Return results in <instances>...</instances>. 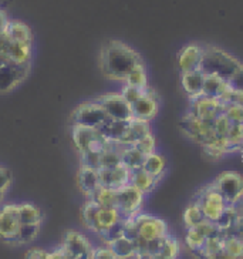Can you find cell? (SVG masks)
I'll use <instances>...</instances> for the list:
<instances>
[{
	"label": "cell",
	"mask_w": 243,
	"mask_h": 259,
	"mask_svg": "<svg viewBox=\"0 0 243 259\" xmlns=\"http://www.w3.org/2000/svg\"><path fill=\"white\" fill-rule=\"evenodd\" d=\"M19 218L23 225H29V224L41 225L43 212L37 205H34L31 202H23V204H19Z\"/></svg>",
	"instance_id": "obj_28"
},
{
	"label": "cell",
	"mask_w": 243,
	"mask_h": 259,
	"mask_svg": "<svg viewBox=\"0 0 243 259\" xmlns=\"http://www.w3.org/2000/svg\"><path fill=\"white\" fill-rule=\"evenodd\" d=\"M125 84L134 85V87L142 89V90H147L150 87V84H148V74H147V69H145L144 63L138 64L137 67L132 70V73L125 80Z\"/></svg>",
	"instance_id": "obj_34"
},
{
	"label": "cell",
	"mask_w": 243,
	"mask_h": 259,
	"mask_svg": "<svg viewBox=\"0 0 243 259\" xmlns=\"http://www.w3.org/2000/svg\"><path fill=\"white\" fill-rule=\"evenodd\" d=\"M145 157L147 155L141 153L135 145H125L121 153L122 164L128 169H131V171L138 169V168H142Z\"/></svg>",
	"instance_id": "obj_29"
},
{
	"label": "cell",
	"mask_w": 243,
	"mask_h": 259,
	"mask_svg": "<svg viewBox=\"0 0 243 259\" xmlns=\"http://www.w3.org/2000/svg\"><path fill=\"white\" fill-rule=\"evenodd\" d=\"M161 180L152 177L151 174H148L145 169L142 168H138V169H134L131 171V180H129V184L134 185L135 188H138L139 191H142L144 194H150L158 184H160Z\"/></svg>",
	"instance_id": "obj_25"
},
{
	"label": "cell",
	"mask_w": 243,
	"mask_h": 259,
	"mask_svg": "<svg viewBox=\"0 0 243 259\" xmlns=\"http://www.w3.org/2000/svg\"><path fill=\"white\" fill-rule=\"evenodd\" d=\"M60 246L71 259H91L94 251L90 239L74 229H69L63 234Z\"/></svg>",
	"instance_id": "obj_9"
},
{
	"label": "cell",
	"mask_w": 243,
	"mask_h": 259,
	"mask_svg": "<svg viewBox=\"0 0 243 259\" xmlns=\"http://www.w3.org/2000/svg\"><path fill=\"white\" fill-rule=\"evenodd\" d=\"M230 127H232V122L223 113L213 120V130H215L216 136H219V137H226Z\"/></svg>",
	"instance_id": "obj_43"
},
{
	"label": "cell",
	"mask_w": 243,
	"mask_h": 259,
	"mask_svg": "<svg viewBox=\"0 0 243 259\" xmlns=\"http://www.w3.org/2000/svg\"><path fill=\"white\" fill-rule=\"evenodd\" d=\"M145 90L142 89H138V87H134V85H128V84H124L122 87L121 94L124 96V99L128 101L129 104L135 103L137 100H139L142 96H144Z\"/></svg>",
	"instance_id": "obj_45"
},
{
	"label": "cell",
	"mask_w": 243,
	"mask_h": 259,
	"mask_svg": "<svg viewBox=\"0 0 243 259\" xmlns=\"http://www.w3.org/2000/svg\"><path fill=\"white\" fill-rule=\"evenodd\" d=\"M229 84L228 80H223L218 76H211L205 74V83H204V94L206 97L211 99H219L225 96V93L228 92Z\"/></svg>",
	"instance_id": "obj_26"
},
{
	"label": "cell",
	"mask_w": 243,
	"mask_h": 259,
	"mask_svg": "<svg viewBox=\"0 0 243 259\" xmlns=\"http://www.w3.org/2000/svg\"><path fill=\"white\" fill-rule=\"evenodd\" d=\"M233 235L239 236V238L243 241V217H239V220H237V222H236Z\"/></svg>",
	"instance_id": "obj_51"
},
{
	"label": "cell",
	"mask_w": 243,
	"mask_h": 259,
	"mask_svg": "<svg viewBox=\"0 0 243 259\" xmlns=\"http://www.w3.org/2000/svg\"><path fill=\"white\" fill-rule=\"evenodd\" d=\"M108 246L111 248V251L114 252L117 259H128L137 253L134 241H131L127 236H121V238L115 239L113 242H110Z\"/></svg>",
	"instance_id": "obj_30"
},
{
	"label": "cell",
	"mask_w": 243,
	"mask_h": 259,
	"mask_svg": "<svg viewBox=\"0 0 243 259\" xmlns=\"http://www.w3.org/2000/svg\"><path fill=\"white\" fill-rule=\"evenodd\" d=\"M233 259H243V255L242 256H239V258H233Z\"/></svg>",
	"instance_id": "obj_55"
},
{
	"label": "cell",
	"mask_w": 243,
	"mask_h": 259,
	"mask_svg": "<svg viewBox=\"0 0 243 259\" xmlns=\"http://www.w3.org/2000/svg\"><path fill=\"white\" fill-rule=\"evenodd\" d=\"M101 106L104 107L106 113L113 120H121V121H129L132 120V111L131 104L124 99L121 93H107L97 99Z\"/></svg>",
	"instance_id": "obj_10"
},
{
	"label": "cell",
	"mask_w": 243,
	"mask_h": 259,
	"mask_svg": "<svg viewBox=\"0 0 243 259\" xmlns=\"http://www.w3.org/2000/svg\"><path fill=\"white\" fill-rule=\"evenodd\" d=\"M100 208L101 205L97 204L94 199L87 198L80 211V218H81V224L84 225V228L91 231L94 234H97V215H99Z\"/></svg>",
	"instance_id": "obj_24"
},
{
	"label": "cell",
	"mask_w": 243,
	"mask_h": 259,
	"mask_svg": "<svg viewBox=\"0 0 243 259\" xmlns=\"http://www.w3.org/2000/svg\"><path fill=\"white\" fill-rule=\"evenodd\" d=\"M99 174L101 187L110 190H120L128 185L131 180V169H128L124 164H120L114 168H100Z\"/></svg>",
	"instance_id": "obj_17"
},
{
	"label": "cell",
	"mask_w": 243,
	"mask_h": 259,
	"mask_svg": "<svg viewBox=\"0 0 243 259\" xmlns=\"http://www.w3.org/2000/svg\"><path fill=\"white\" fill-rule=\"evenodd\" d=\"M71 138L78 154L85 153V151H103L108 144V141L103 137L99 128L85 127V125L73 124Z\"/></svg>",
	"instance_id": "obj_5"
},
{
	"label": "cell",
	"mask_w": 243,
	"mask_h": 259,
	"mask_svg": "<svg viewBox=\"0 0 243 259\" xmlns=\"http://www.w3.org/2000/svg\"><path fill=\"white\" fill-rule=\"evenodd\" d=\"M223 251L232 258H239L243 255V241L236 235H228L223 238Z\"/></svg>",
	"instance_id": "obj_37"
},
{
	"label": "cell",
	"mask_w": 243,
	"mask_h": 259,
	"mask_svg": "<svg viewBox=\"0 0 243 259\" xmlns=\"http://www.w3.org/2000/svg\"><path fill=\"white\" fill-rule=\"evenodd\" d=\"M229 87L235 92L243 93V67L228 80Z\"/></svg>",
	"instance_id": "obj_49"
},
{
	"label": "cell",
	"mask_w": 243,
	"mask_h": 259,
	"mask_svg": "<svg viewBox=\"0 0 243 259\" xmlns=\"http://www.w3.org/2000/svg\"><path fill=\"white\" fill-rule=\"evenodd\" d=\"M5 195H6V192H5V191H0V204L3 202V199H5Z\"/></svg>",
	"instance_id": "obj_54"
},
{
	"label": "cell",
	"mask_w": 243,
	"mask_h": 259,
	"mask_svg": "<svg viewBox=\"0 0 243 259\" xmlns=\"http://www.w3.org/2000/svg\"><path fill=\"white\" fill-rule=\"evenodd\" d=\"M10 63H12V61L9 60L5 54L0 53V69H2V67H5V66H8V64H10Z\"/></svg>",
	"instance_id": "obj_53"
},
{
	"label": "cell",
	"mask_w": 243,
	"mask_h": 259,
	"mask_svg": "<svg viewBox=\"0 0 243 259\" xmlns=\"http://www.w3.org/2000/svg\"><path fill=\"white\" fill-rule=\"evenodd\" d=\"M195 229H197L198 232H201V234L205 236V238H211V236L219 235V228H218L216 222L208 221V220H205L204 222H201L199 225H197Z\"/></svg>",
	"instance_id": "obj_46"
},
{
	"label": "cell",
	"mask_w": 243,
	"mask_h": 259,
	"mask_svg": "<svg viewBox=\"0 0 243 259\" xmlns=\"http://www.w3.org/2000/svg\"><path fill=\"white\" fill-rule=\"evenodd\" d=\"M3 33L15 41L33 46V31L27 24L20 22V20H10L9 19Z\"/></svg>",
	"instance_id": "obj_21"
},
{
	"label": "cell",
	"mask_w": 243,
	"mask_h": 259,
	"mask_svg": "<svg viewBox=\"0 0 243 259\" xmlns=\"http://www.w3.org/2000/svg\"><path fill=\"white\" fill-rule=\"evenodd\" d=\"M193 201H197L198 205L201 206L206 220L212 222L218 221L222 212L229 205L226 199L220 195L219 191L213 187L212 183L204 187L202 190H199V192L193 197Z\"/></svg>",
	"instance_id": "obj_3"
},
{
	"label": "cell",
	"mask_w": 243,
	"mask_h": 259,
	"mask_svg": "<svg viewBox=\"0 0 243 259\" xmlns=\"http://www.w3.org/2000/svg\"><path fill=\"white\" fill-rule=\"evenodd\" d=\"M40 227L37 224H29V225H22L19 234L16 235L12 245H27L31 244L40 234Z\"/></svg>",
	"instance_id": "obj_33"
},
{
	"label": "cell",
	"mask_w": 243,
	"mask_h": 259,
	"mask_svg": "<svg viewBox=\"0 0 243 259\" xmlns=\"http://www.w3.org/2000/svg\"><path fill=\"white\" fill-rule=\"evenodd\" d=\"M205 46L198 43H189L183 46L178 53V69L181 73H188L201 69Z\"/></svg>",
	"instance_id": "obj_16"
},
{
	"label": "cell",
	"mask_w": 243,
	"mask_h": 259,
	"mask_svg": "<svg viewBox=\"0 0 243 259\" xmlns=\"http://www.w3.org/2000/svg\"><path fill=\"white\" fill-rule=\"evenodd\" d=\"M97 204L106 208H115V190H110L106 187H100L91 197Z\"/></svg>",
	"instance_id": "obj_38"
},
{
	"label": "cell",
	"mask_w": 243,
	"mask_h": 259,
	"mask_svg": "<svg viewBox=\"0 0 243 259\" xmlns=\"http://www.w3.org/2000/svg\"><path fill=\"white\" fill-rule=\"evenodd\" d=\"M128 124L129 121H121V120L108 118L103 125H100L99 130L107 141L122 143V140H124L127 131H128Z\"/></svg>",
	"instance_id": "obj_22"
},
{
	"label": "cell",
	"mask_w": 243,
	"mask_h": 259,
	"mask_svg": "<svg viewBox=\"0 0 243 259\" xmlns=\"http://www.w3.org/2000/svg\"><path fill=\"white\" fill-rule=\"evenodd\" d=\"M142 169H145L152 177L161 180L164 177V172H165V158L161 154L157 153V151L150 154V155L145 157L144 164H142Z\"/></svg>",
	"instance_id": "obj_31"
},
{
	"label": "cell",
	"mask_w": 243,
	"mask_h": 259,
	"mask_svg": "<svg viewBox=\"0 0 243 259\" xmlns=\"http://www.w3.org/2000/svg\"><path fill=\"white\" fill-rule=\"evenodd\" d=\"M226 138L233 150H242L243 147V124H232Z\"/></svg>",
	"instance_id": "obj_40"
},
{
	"label": "cell",
	"mask_w": 243,
	"mask_h": 259,
	"mask_svg": "<svg viewBox=\"0 0 243 259\" xmlns=\"http://www.w3.org/2000/svg\"><path fill=\"white\" fill-rule=\"evenodd\" d=\"M31 63L27 64H19V63H10L8 66L0 69V93L6 94L15 90L27 78L30 73Z\"/></svg>",
	"instance_id": "obj_13"
},
{
	"label": "cell",
	"mask_w": 243,
	"mask_h": 259,
	"mask_svg": "<svg viewBox=\"0 0 243 259\" xmlns=\"http://www.w3.org/2000/svg\"><path fill=\"white\" fill-rule=\"evenodd\" d=\"M101 153L103 151H85V153H80L81 165L94 168V169H100L101 168Z\"/></svg>",
	"instance_id": "obj_42"
},
{
	"label": "cell",
	"mask_w": 243,
	"mask_h": 259,
	"mask_svg": "<svg viewBox=\"0 0 243 259\" xmlns=\"http://www.w3.org/2000/svg\"><path fill=\"white\" fill-rule=\"evenodd\" d=\"M160 253L167 259H178L179 253H181V245L178 242V239H175L174 236L168 234L162 239V246H161Z\"/></svg>",
	"instance_id": "obj_35"
},
{
	"label": "cell",
	"mask_w": 243,
	"mask_h": 259,
	"mask_svg": "<svg viewBox=\"0 0 243 259\" xmlns=\"http://www.w3.org/2000/svg\"><path fill=\"white\" fill-rule=\"evenodd\" d=\"M240 151H242V158H243V147H242V150H240Z\"/></svg>",
	"instance_id": "obj_56"
},
{
	"label": "cell",
	"mask_w": 243,
	"mask_h": 259,
	"mask_svg": "<svg viewBox=\"0 0 243 259\" xmlns=\"http://www.w3.org/2000/svg\"><path fill=\"white\" fill-rule=\"evenodd\" d=\"M124 229H125V220H122L118 224H115L114 227H111L110 229H107L104 232L100 234V238L103 239V242L106 245H108L110 242H113L115 239L124 236Z\"/></svg>",
	"instance_id": "obj_39"
},
{
	"label": "cell",
	"mask_w": 243,
	"mask_h": 259,
	"mask_svg": "<svg viewBox=\"0 0 243 259\" xmlns=\"http://www.w3.org/2000/svg\"><path fill=\"white\" fill-rule=\"evenodd\" d=\"M223 108H225V104L222 103V100L199 96L197 99L190 100V107L188 111L204 121L213 122L218 115L223 113Z\"/></svg>",
	"instance_id": "obj_14"
},
{
	"label": "cell",
	"mask_w": 243,
	"mask_h": 259,
	"mask_svg": "<svg viewBox=\"0 0 243 259\" xmlns=\"http://www.w3.org/2000/svg\"><path fill=\"white\" fill-rule=\"evenodd\" d=\"M148 134H151L150 121L132 118V120H129L128 131H127V134H125V137L122 140L121 144L134 145L135 143H138L139 140H142L144 137H147Z\"/></svg>",
	"instance_id": "obj_23"
},
{
	"label": "cell",
	"mask_w": 243,
	"mask_h": 259,
	"mask_svg": "<svg viewBox=\"0 0 243 259\" xmlns=\"http://www.w3.org/2000/svg\"><path fill=\"white\" fill-rule=\"evenodd\" d=\"M91 259H117L114 252L111 251V248L106 245V246H97L92 251Z\"/></svg>",
	"instance_id": "obj_48"
},
{
	"label": "cell",
	"mask_w": 243,
	"mask_h": 259,
	"mask_svg": "<svg viewBox=\"0 0 243 259\" xmlns=\"http://www.w3.org/2000/svg\"><path fill=\"white\" fill-rule=\"evenodd\" d=\"M131 111H132V118L138 120H145V121H151L154 120L158 111H160V97L158 94L152 90L151 87H148L145 90L144 96L135 103L131 104Z\"/></svg>",
	"instance_id": "obj_15"
},
{
	"label": "cell",
	"mask_w": 243,
	"mask_h": 259,
	"mask_svg": "<svg viewBox=\"0 0 243 259\" xmlns=\"http://www.w3.org/2000/svg\"><path fill=\"white\" fill-rule=\"evenodd\" d=\"M212 185L219 191L229 205L243 198V177L237 171H223L213 180Z\"/></svg>",
	"instance_id": "obj_8"
},
{
	"label": "cell",
	"mask_w": 243,
	"mask_h": 259,
	"mask_svg": "<svg viewBox=\"0 0 243 259\" xmlns=\"http://www.w3.org/2000/svg\"><path fill=\"white\" fill-rule=\"evenodd\" d=\"M19 204H6L0 208V241L12 244L22 228Z\"/></svg>",
	"instance_id": "obj_12"
},
{
	"label": "cell",
	"mask_w": 243,
	"mask_h": 259,
	"mask_svg": "<svg viewBox=\"0 0 243 259\" xmlns=\"http://www.w3.org/2000/svg\"><path fill=\"white\" fill-rule=\"evenodd\" d=\"M206 238L201 232H198L195 228L186 229V235H185V244L186 248L189 249L192 253H197L198 251L202 249V246L205 244Z\"/></svg>",
	"instance_id": "obj_36"
},
{
	"label": "cell",
	"mask_w": 243,
	"mask_h": 259,
	"mask_svg": "<svg viewBox=\"0 0 243 259\" xmlns=\"http://www.w3.org/2000/svg\"><path fill=\"white\" fill-rule=\"evenodd\" d=\"M204 83H205V73L201 69L181 73V84L189 100L197 99L204 94Z\"/></svg>",
	"instance_id": "obj_19"
},
{
	"label": "cell",
	"mask_w": 243,
	"mask_h": 259,
	"mask_svg": "<svg viewBox=\"0 0 243 259\" xmlns=\"http://www.w3.org/2000/svg\"><path fill=\"white\" fill-rule=\"evenodd\" d=\"M144 195L142 191H139L131 184L120 190H115V208L120 211L124 220H129L141 212Z\"/></svg>",
	"instance_id": "obj_4"
},
{
	"label": "cell",
	"mask_w": 243,
	"mask_h": 259,
	"mask_svg": "<svg viewBox=\"0 0 243 259\" xmlns=\"http://www.w3.org/2000/svg\"><path fill=\"white\" fill-rule=\"evenodd\" d=\"M110 117L99 101H84L71 113V124L99 128Z\"/></svg>",
	"instance_id": "obj_6"
},
{
	"label": "cell",
	"mask_w": 243,
	"mask_h": 259,
	"mask_svg": "<svg viewBox=\"0 0 243 259\" xmlns=\"http://www.w3.org/2000/svg\"><path fill=\"white\" fill-rule=\"evenodd\" d=\"M138 228V236H141L145 241L161 239L168 235V225L164 220L158 217H152L150 213H138L132 217Z\"/></svg>",
	"instance_id": "obj_11"
},
{
	"label": "cell",
	"mask_w": 243,
	"mask_h": 259,
	"mask_svg": "<svg viewBox=\"0 0 243 259\" xmlns=\"http://www.w3.org/2000/svg\"><path fill=\"white\" fill-rule=\"evenodd\" d=\"M124 218L117 208L101 206L99 215H97V235H100L101 232H104L107 229H110L111 227H114L115 224H118Z\"/></svg>",
	"instance_id": "obj_27"
},
{
	"label": "cell",
	"mask_w": 243,
	"mask_h": 259,
	"mask_svg": "<svg viewBox=\"0 0 243 259\" xmlns=\"http://www.w3.org/2000/svg\"><path fill=\"white\" fill-rule=\"evenodd\" d=\"M201 147L204 150V155H205L208 160L211 161H218L225 154L233 151V147L230 145L228 138L219 137V136H215V137L211 138L208 143L201 145Z\"/></svg>",
	"instance_id": "obj_20"
},
{
	"label": "cell",
	"mask_w": 243,
	"mask_h": 259,
	"mask_svg": "<svg viewBox=\"0 0 243 259\" xmlns=\"http://www.w3.org/2000/svg\"><path fill=\"white\" fill-rule=\"evenodd\" d=\"M141 63H144L141 54L121 40L107 41L100 52V70L103 76L113 81L125 83L132 70Z\"/></svg>",
	"instance_id": "obj_1"
},
{
	"label": "cell",
	"mask_w": 243,
	"mask_h": 259,
	"mask_svg": "<svg viewBox=\"0 0 243 259\" xmlns=\"http://www.w3.org/2000/svg\"><path fill=\"white\" fill-rule=\"evenodd\" d=\"M243 67V63L236 59L235 56L222 50L216 46H205L204 59L201 70L205 74L218 76L223 80H229L235 73Z\"/></svg>",
	"instance_id": "obj_2"
},
{
	"label": "cell",
	"mask_w": 243,
	"mask_h": 259,
	"mask_svg": "<svg viewBox=\"0 0 243 259\" xmlns=\"http://www.w3.org/2000/svg\"><path fill=\"white\" fill-rule=\"evenodd\" d=\"M135 147L144 155H150V154L155 153L157 151V141H155V137L151 134H148L147 137H144L142 140H139L138 143H135Z\"/></svg>",
	"instance_id": "obj_44"
},
{
	"label": "cell",
	"mask_w": 243,
	"mask_h": 259,
	"mask_svg": "<svg viewBox=\"0 0 243 259\" xmlns=\"http://www.w3.org/2000/svg\"><path fill=\"white\" fill-rule=\"evenodd\" d=\"M77 183H78V188L84 195L87 198H91L94 192L101 187L99 169L80 165L78 174H77Z\"/></svg>",
	"instance_id": "obj_18"
},
{
	"label": "cell",
	"mask_w": 243,
	"mask_h": 259,
	"mask_svg": "<svg viewBox=\"0 0 243 259\" xmlns=\"http://www.w3.org/2000/svg\"><path fill=\"white\" fill-rule=\"evenodd\" d=\"M179 130L182 131L185 137L201 145H204L216 136L212 121H204L193 114H190L189 111L183 115V118L179 121Z\"/></svg>",
	"instance_id": "obj_7"
},
{
	"label": "cell",
	"mask_w": 243,
	"mask_h": 259,
	"mask_svg": "<svg viewBox=\"0 0 243 259\" xmlns=\"http://www.w3.org/2000/svg\"><path fill=\"white\" fill-rule=\"evenodd\" d=\"M8 22H9V17L8 15H6V12L0 9V33L5 30V27H6Z\"/></svg>",
	"instance_id": "obj_52"
},
{
	"label": "cell",
	"mask_w": 243,
	"mask_h": 259,
	"mask_svg": "<svg viewBox=\"0 0 243 259\" xmlns=\"http://www.w3.org/2000/svg\"><path fill=\"white\" fill-rule=\"evenodd\" d=\"M48 253L50 252H47L46 249H41V248H30L24 253V259H47Z\"/></svg>",
	"instance_id": "obj_50"
},
{
	"label": "cell",
	"mask_w": 243,
	"mask_h": 259,
	"mask_svg": "<svg viewBox=\"0 0 243 259\" xmlns=\"http://www.w3.org/2000/svg\"><path fill=\"white\" fill-rule=\"evenodd\" d=\"M13 181V176H12V171L8 167H3L0 165V191H5L8 192V190L12 185Z\"/></svg>",
	"instance_id": "obj_47"
},
{
	"label": "cell",
	"mask_w": 243,
	"mask_h": 259,
	"mask_svg": "<svg viewBox=\"0 0 243 259\" xmlns=\"http://www.w3.org/2000/svg\"><path fill=\"white\" fill-rule=\"evenodd\" d=\"M223 114L228 117L232 124H243V104H225Z\"/></svg>",
	"instance_id": "obj_41"
},
{
	"label": "cell",
	"mask_w": 243,
	"mask_h": 259,
	"mask_svg": "<svg viewBox=\"0 0 243 259\" xmlns=\"http://www.w3.org/2000/svg\"><path fill=\"white\" fill-rule=\"evenodd\" d=\"M205 220V215L202 212L201 206L198 205L197 201L192 199L189 202V205L186 206L185 212H183V224H185L186 229L195 228L197 225H199L201 222H204Z\"/></svg>",
	"instance_id": "obj_32"
}]
</instances>
